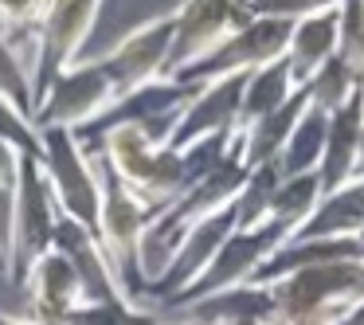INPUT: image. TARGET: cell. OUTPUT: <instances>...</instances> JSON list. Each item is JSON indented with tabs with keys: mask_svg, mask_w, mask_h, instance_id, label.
<instances>
[{
	"mask_svg": "<svg viewBox=\"0 0 364 325\" xmlns=\"http://www.w3.org/2000/svg\"><path fill=\"white\" fill-rule=\"evenodd\" d=\"M0 142L16 145L28 157H40V129H36V122L28 114H20L12 102H4V98H0Z\"/></svg>",
	"mask_w": 364,
	"mask_h": 325,
	"instance_id": "26",
	"label": "cell"
},
{
	"mask_svg": "<svg viewBox=\"0 0 364 325\" xmlns=\"http://www.w3.org/2000/svg\"><path fill=\"white\" fill-rule=\"evenodd\" d=\"M55 251H63L67 259L75 262V270H79V278H82V290H87V302H106V306H126V302H137L134 294H129V286L122 282V275L114 270L110 255L102 251L98 235L90 228H82L79 220L59 215Z\"/></svg>",
	"mask_w": 364,
	"mask_h": 325,
	"instance_id": "13",
	"label": "cell"
},
{
	"mask_svg": "<svg viewBox=\"0 0 364 325\" xmlns=\"http://www.w3.org/2000/svg\"><path fill=\"white\" fill-rule=\"evenodd\" d=\"M353 181H364V126H360V149H356V169H353Z\"/></svg>",
	"mask_w": 364,
	"mask_h": 325,
	"instance_id": "31",
	"label": "cell"
},
{
	"mask_svg": "<svg viewBox=\"0 0 364 325\" xmlns=\"http://www.w3.org/2000/svg\"><path fill=\"white\" fill-rule=\"evenodd\" d=\"M360 243H364V235H360Z\"/></svg>",
	"mask_w": 364,
	"mask_h": 325,
	"instance_id": "35",
	"label": "cell"
},
{
	"mask_svg": "<svg viewBox=\"0 0 364 325\" xmlns=\"http://www.w3.org/2000/svg\"><path fill=\"white\" fill-rule=\"evenodd\" d=\"M0 98L12 102L20 114H36V79H32V59L24 48L0 32Z\"/></svg>",
	"mask_w": 364,
	"mask_h": 325,
	"instance_id": "22",
	"label": "cell"
},
{
	"mask_svg": "<svg viewBox=\"0 0 364 325\" xmlns=\"http://www.w3.org/2000/svg\"><path fill=\"white\" fill-rule=\"evenodd\" d=\"M341 20H345V0L290 24L286 63H290L294 79H298L301 87L314 79V71L325 63V59H333L341 51Z\"/></svg>",
	"mask_w": 364,
	"mask_h": 325,
	"instance_id": "15",
	"label": "cell"
},
{
	"mask_svg": "<svg viewBox=\"0 0 364 325\" xmlns=\"http://www.w3.org/2000/svg\"><path fill=\"white\" fill-rule=\"evenodd\" d=\"M325 126H329V114L314 110L309 106L306 118L298 122V129L290 134L282 157H278V173L282 176H298V173H317L325 157Z\"/></svg>",
	"mask_w": 364,
	"mask_h": 325,
	"instance_id": "21",
	"label": "cell"
},
{
	"mask_svg": "<svg viewBox=\"0 0 364 325\" xmlns=\"http://www.w3.org/2000/svg\"><path fill=\"white\" fill-rule=\"evenodd\" d=\"M364 235V181H345L325 192L317 212L290 239H360Z\"/></svg>",
	"mask_w": 364,
	"mask_h": 325,
	"instance_id": "18",
	"label": "cell"
},
{
	"mask_svg": "<svg viewBox=\"0 0 364 325\" xmlns=\"http://www.w3.org/2000/svg\"><path fill=\"white\" fill-rule=\"evenodd\" d=\"M247 0H181L173 9V63L168 79L208 59L228 36L251 24Z\"/></svg>",
	"mask_w": 364,
	"mask_h": 325,
	"instance_id": "10",
	"label": "cell"
},
{
	"mask_svg": "<svg viewBox=\"0 0 364 325\" xmlns=\"http://www.w3.org/2000/svg\"><path fill=\"white\" fill-rule=\"evenodd\" d=\"M278 181H282L278 165H259V169L247 173L243 192H239L235 204H231V212H235V228H259V223H267V208H270V200H274Z\"/></svg>",
	"mask_w": 364,
	"mask_h": 325,
	"instance_id": "24",
	"label": "cell"
},
{
	"mask_svg": "<svg viewBox=\"0 0 364 325\" xmlns=\"http://www.w3.org/2000/svg\"><path fill=\"white\" fill-rule=\"evenodd\" d=\"M306 110H309V90L301 87L298 95L286 106H278L274 114H267V118H259V122L239 129V157H243V165L247 169L278 165L286 142H290V134L298 129V122L306 118Z\"/></svg>",
	"mask_w": 364,
	"mask_h": 325,
	"instance_id": "17",
	"label": "cell"
},
{
	"mask_svg": "<svg viewBox=\"0 0 364 325\" xmlns=\"http://www.w3.org/2000/svg\"><path fill=\"white\" fill-rule=\"evenodd\" d=\"M48 12V0H0V32L9 36L16 48L36 59V24Z\"/></svg>",
	"mask_w": 364,
	"mask_h": 325,
	"instance_id": "25",
	"label": "cell"
},
{
	"mask_svg": "<svg viewBox=\"0 0 364 325\" xmlns=\"http://www.w3.org/2000/svg\"><path fill=\"white\" fill-rule=\"evenodd\" d=\"M102 4L106 0H48V12L36 24V98L59 71H67L71 63L82 59V48L95 36V24L102 16Z\"/></svg>",
	"mask_w": 364,
	"mask_h": 325,
	"instance_id": "8",
	"label": "cell"
},
{
	"mask_svg": "<svg viewBox=\"0 0 364 325\" xmlns=\"http://www.w3.org/2000/svg\"><path fill=\"white\" fill-rule=\"evenodd\" d=\"M286 43H290V24H286V20L255 16L251 24H243L235 36H228L208 59H200L196 67L173 75V79L188 82V87H200V82L223 79V75H251V71H259V67L282 59Z\"/></svg>",
	"mask_w": 364,
	"mask_h": 325,
	"instance_id": "11",
	"label": "cell"
},
{
	"mask_svg": "<svg viewBox=\"0 0 364 325\" xmlns=\"http://www.w3.org/2000/svg\"><path fill=\"white\" fill-rule=\"evenodd\" d=\"M306 90H309V106H314V110L333 114L337 106H345L356 90H364V82L356 79V71L345 63V55L337 51V55L325 59V63L314 71V79L306 82Z\"/></svg>",
	"mask_w": 364,
	"mask_h": 325,
	"instance_id": "23",
	"label": "cell"
},
{
	"mask_svg": "<svg viewBox=\"0 0 364 325\" xmlns=\"http://www.w3.org/2000/svg\"><path fill=\"white\" fill-rule=\"evenodd\" d=\"M0 278H9V255H4V247H0Z\"/></svg>",
	"mask_w": 364,
	"mask_h": 325,
	"instance_id": "33",
	"label": "cell"
},
{
	"mask_svg": "<svg viewBox=\"0 0 364 325\" xmlns=\"http://www.w3.org/2000/svg\"><path fill=\"white\" fill-rule=\"evenodd\" d=\"M0 325H43V321L32 314H4V309H0Z\"/></svg>",
	"mask_w": 364,
	"mask_h": 325,
	"instance_id": "30",
	"label": "cell"
},
{
	"mask_svg": "<svg viewBox=\"0 0 364 325\" xmlns=\"http://www.w3.org/2000/svg\"><path fill=\"white\" fill-rule=\"evenodd\" d=\"M90 157H95V153H90ZM95 161H98V176H102V208H98L95 235H98V243H102V251L110 255V262H114V270L122 275V282L129 286V294L141 302L137 255H141L145 228L153 223L157 212H153L141 196H134V192L122 184V176L114 173L102 157H95Z\"/></svg>",
	"mask_w": 364,
	"mask_h": 325,
	"instance_id": "5",
	"label": "cell"
},
{
	"mask_svg": "<svg viewBox=\"0 0 364 325\" xmlns=\"http://www.w3.org/2000/svg\"><path fill=\"white\" fill-rule=\"evenodd\" d=\"M141 325H208V321H200V317H184V321H141Z\"/></svg>",
	"mask_w": 364,
	"mask_h": 325,
	"instance_id": "32",
	"label": "cell"
},
{
	"mask_svg": "<svg viewBox=\"0 0 364 325\" xmlns=\"http://www.w3.org/2000/svg\"><path fill=\"white\" fill-rule=\"evenodd\" d=\"M114 102H118V95H114V82L106 75L102 59H79V63L59 71L40 90L32 122H36V129L59 126V129H75L79 134L90 122L102 118Z\"/></svg>",
	"mask_w": 364,
	"mask_h": 325,
	"instance_id": "7",
	"label": "cell"
},
{
	"mask_svg": "<svg viewBox=\"0 0 364 325\" xmlns=\"http://www.w3.org/2000/svg\"><path fill=\"white\" fill-rule=\"evenodd\" d=\"M243 82H247V75H223V79L200 82L196 95L188 98V106L176 118L168 145L173 149H188V145L208 142V137L235 134L239 110H243Z\"/></svg>",
	"mask_w": 364,
	"mask_h": 325,
	"instance_id": "12",
	"label": "cell"
},
{
	"mask_svg": "<svg viewBox=\"0 0 364 325\" xmlns=\"http://www.w3.org/2000/svg\"><path fill=\"white\" fill-rule=\"evenodd\" d=\"M59 204L48 184L40 157H24L20 165V184L12 200V239H9V282L20 286L40 255L55 247V228H59Z\"/></svg>",
	"mask_w": 364,
	"mask_h": 325,
	"instance_id": "6",
	"label": "cell"
},
{
	"mask_svg": "<svg viewBox=\"0 0 364 325\" xmlns=\"http://www.w3.org/2000/svg\"><path fill=\"white\" fill-rule=\"evenodd\" d=\"M360 126H364V90H356L345 106H337L329 114V126H325V157H321V169H317L325 192L353 181L356 149H360Z\"/></svg>",
	"mask_w": 364,
	"mask_h": 325,
	"instance_id": "16",
	"label": "cell"
},
{
	"mask_svg": "<svg viewBox=\"0 0 364 325\" xmlns=\"http://www.w3.org/2000/svg\"><path fill=\"white\" fill-rule=\"evenodd\" d=\"M98 59H102L118 98L134 95V90L149 87L157 79H168V63H173V12H161V16H149L145 24L129 28Z\"/></svg>",
	"mask_w": 364,
	"mask_h": 325,
	"instance_id": "9",
	"label": "cell"
},
{
	"mask_svg": "<svg viewBox=\"0 0 364 325\" xmlns=\"http://www.w3.org/2000/svg\"><path fill=\"white\" fill-rule=\"evenodd\" d=\"M298 90H301V82L294 79L286 55L274 59V63H267V67H259V71H251V75H247V82H243L239 129L251 126V122H259V118H267V114H274L278 106H286Z\"/></svg>",
	"mask_w": 364,
	"mask_h": 325,
	"instance_id": "19",
	"label": "cell"
},
{
	"mask_svg": "<svg viewBox=\"0 0 364 325\" xmlns=\"http://www.w3.org/2000/svg\"><path fill=\"white\" fill-rule=\"evenodd\" d=\"M208 325H267V317H259V314H223V317H212Z\"/></svg>",
	"mask_w": 364,
	"mask_h": 325,
	"instance_id": "29",
	"label": "cell"
},
{
	"mask_svg": "<svg viewBox=\"0 0 364 325\" xmlns=\"http://www.w3.org/2000/svg\"><path fill=\"white\" fill-rule=\"evenodd\" d=\"M87 153L102 157L114 173L122 176L134 196H141L153 212L168 208L176 196H184L192 184L188 161L181 149L165 142L153 126H110L95 137H79Z\"/></svg>",
	"mask_w": 364,
	"mask_h": 325,
	"instance_id": "1",
	"label": "cell"
},
{
	"mask_svg": "<svg viewBox=\"0 0 364 325\" xmlns=\"http://www.w3.org/2000/svg\"><path fill=\"white\" fill-rule=\"evenodd\" d=\"M28 153H20L16 145L0 142V188H16L20 184V165H24Z\"/></svg>",
	"mask_w": 364,
	"mask_h": 325,
	"instance_id": "28",
	"label": "cell"
},
{
	"mask_svg": "<svg viewBox=\"0 0 364 325\" xmlns=\"http://www.w3.org/2000/svg\"><path fill=\"white\" fill-rule=\"evenodd\" d=\"M16 290H24L28 306H32V317H40V321L43 317H55V314H67V309L87 302V290H82V278L75 270V262L63 251H55V247L28 267V275L20 278Z\"/></svg>",
	"mask_w": 364,
	"mask_h": 325,
	"instance_id": "14",
	"label": "cell"
},
{
	"mask_svg": "<svg viewBox=\"0 0 364 325\" xmlns=\"http://www.w3.org/2000/svg\"><path fill=\"white\" fill-rule=\"evenodd\" d=\"M356 4H360V20H364V0H356Z\"/></svg>",
	"mask_w": 364,
	"mask_h": 325,
	"instance_id": "34",
	"label": "cell"
},
{
	"mask_svg": "<svg viewBox=\"0 0 364 325\" xmlns=\"http://www.w3.org/2000/svg\"><path fill=\"white\" fill-rule=\"evenodd\" d=\"M329 4H341V0H247V12L251 16H267V20H294L301 16H314V12L329 9Z\"/></svg>",
	"mask_w": 364,
	"mask_h": 325,
	"instance_id": "27",
	"label": "cell"
},
{
	"mask_svg": "<svg viewBox=\"0 0 364 325\" xmlns=\"http://www.w3.org/2000/svg\"><path fill=\"white\" fill-rule=\"evenodd\" d=\"M286 239H290V228H282V223H274V220L259 223V228H235L228 235V243L215 251V259L204 267V275H200L188 290L176 294L173 302H165V309H192V306H200V302L215 298V294H228V290H235V286L255 282L262 262H267Z\"/></svg>",
	"mask_w": 364,
	"mask_h": 325,
	"instance_id": "4",
	"label": "cell"
},
{
	"mask_svg": "<svg viewBox=\"0 0 364 325\" xmlns=\"http://www.w3.org/2000/svg\"><path fill=\"white\" fill-rule=\"evenodd\" d=\"M40 165L48 173L59 212L95 231L98 208H102V176H98V161L87 153L79 134L59 126L40 129Z\"/></svg>",
	"mask_w": 364,
	"mask_h": 325,
	"instance_id": "3",
	"label": "cell"
},
{
	"mask_svg": "<svg viewBox=\"0 0 364 325\" xmlns=\"http://www.w3.org/2000/svg\"><path fill=\"white\" fill-rule=\"evenodd\" d=\"M325 196V184H321V173H298V176H282L274 188V200L267 208V220L290 228V235L317 212Z\"/></svg>",
	"mask_w": 364,
	"mask_h": 325,
	"instance_id": "20",
	"label": "cell"
},
{
	"mask_svg": "<svg viewBox=\"0 0 364 325\" xmlns=\"http://www.w3.org/2000/svg\"><path fill=\"white\" fill-rule=\"evenodd\" d=\"M267 325H341L364 302V259L301 267L267 282Z\"/></svg>",
	"mask_w": 364,
	"mask_h": 325,
	"instance_id": "2",
	"label": "cell"
}]
</instances>
